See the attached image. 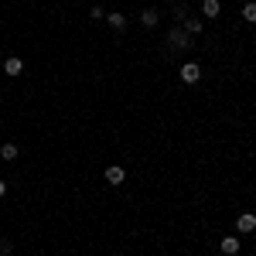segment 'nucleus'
<instances>
[{
	"instance_id": "nucleus-9",
	"label": "nucleus",
	"mask_w": 256,
	"mask_h": 256,
	"mask_svg": "<svg viewBox=\"0 0 256 256\" xmlns=\"http://www.w3.org/2000/svg\"><path fill=\"white\" fill-rule=\"evenodd\" d=\"M0 160H18V144H4L0 147Z\"/></svg>"
},
{
	"instance_id": "nucleus-1",
	"label": "nucleus",
	"mask_w": 256,
	"mask_h": 256,
	"mask_svg": "<svg viewBox=\"0 0 256 256\" xmlns=\"http://www.w3.org/2000/svg\"><path fill=\"white\" fill-rule=\"evenodd\" d=\"M168 48H171V52H184V48H192V34H188L184 28H171V31H168Z\"/></svg>"
},
{
	"instance_id": "nucleus-8",
	"label": "nucleus",
	"mask_w": 256,
	"mask_h": 256,
	"mask_svg": "<svg viewBox=\"0 0 256 256\" xmlns=\"http://www.w3.org/2000/svg\"><path fill=\"white\" fill-rule=\"evenodd\" d=\"M106 20H110V28H113V31H123V28H126V18L116 14V10H113V14H106Z\"/></svg>"
},
{
	"instance_id": "nucleus-11",
	"label": "nucleus",
	"mask_w": 256,
	"mask_h": 256,
	"mask_svg": "<svg viewBox=\"0 0 256 256\" xmlns=\"http://www.w3.org/2000/svg\"><path fill=\"white\" fill-rule=\"evenodd\" d=\"M181 28H184L188 34H202V28H205V24H202V20H195V18H188L184 24H181Z\"/></svg>"
},
{
	"instance_id": "nucleus-5",
	"label": "nucleus",
	"mask_w": 256,
	"mask_h": 256,
	"mask_svg": "<svg viewBox=\"0 0 256 256\" xmlns=\"http://www.w3.org/2000/svg\"><path fill=\"white\" fill-rule=\"evenodd\" d=\"M123 178H126V171H123L120 164H110V168H106V181H110V184H123Z\"/></svg>"
},
{
	"instance_id": "nucleus-2",
	"label": "nucleus",
	"mask_w": 256,
	"mask_h": 256,
	"mask_svg": "<svg viewBox=\"0 0 256 256\" xmlns=\"http://www.w3.org/2000/svg\"><path fill=\"white\" fill-rule=\"evenodd\" d=\"M178 76H181V82H184V86H195V82L202 79V68H198L195 62H184V65H181V72H178Z\"/></svg>"
},
{
	"instance_id": "nucleus-7",
	"label": "nucleus",
	"mask_w": 256,
	"mask_h": 256,
	"mask_svg": "<svg viewBox=\"0 0 256 256\" xmlns=\"http://www.w3.org/2000/svg\"><path fill=\"white\" fill-rule=\"evenodd\" d=\"M218 10H222L218 0H202V14H205V18H218Z\"/></svg>"
},
{
	"instance_id": "nucleus-15",
	"label": "nucleus",
	"mask_w": 256,
	"mask_h": 256,
	"mask_svg": "<svg viewBox=\"0 0 256 256\" xmlns=\"http://www.w3.org/2000/svg\"><path fill=\"white\" fill-rule=\"evenodd\" d=\"M7 195V181H4V178H0V198Z\"/></svg>"
},
{
	"instance_id": "nucleus-6",
	"label": "nucleus",
	"mask_w": 256,
	"mask_h": 256,
	"mask_svg": "<svg viewBox=\"0 0 256 256\" xmlns=\"http://www.w3.org/2000/svg\"><path fill=\"white\" fill-rule=\"evenodd\" d=\"M140 24H144V28H158V24H160V14L154 10V7H147V10L140 14Z\"/></svg>"
},
{
	"instance_id": "nucleus-12",
	"label": "nucleus",
	"mask_w": 256,
	"mask_h": 256,
	"mask_svg": "<svg viewBox=\"0 0 256 256\" xmlns=\"http://www.w3.org/2000/svg\"><path fill=\"white\" fill-rule=\"evenodd\" d=\"M242 20H250V24L256 20V4H242Z\"/></svg>"
},
{
	"instance_id": "nucleus-4",
	"label": "nucleus",
	"mask_w": 256,
	"mask_h": 256,
	"mask_svg": "<svg viewBox=\"0 0 256 256\" xmlns=\"http://www.w3.org/2000/svg\"><path fill=\"white\" fill-rule=\"evenodd\" d=\"M236 229H239V232H253V229H256V216H253V212H242V216L236 218Z\"/></svg>"
},
{
	"instance_id": "nucleus-10",
	"label": "nucleus",
	"mask_w": 256,
	"mask_h": 256,
	"mask_svg": "<svg viewBox=\"0 0 256 256\" xmlns=\"http://www.w3.org/2000/svg\"><path fill=\"white\" fill-rule=\"evenodd\" d=\"M20 68H24L20 58H7V62H4V72H7V76H20Z\"/></svg>"
},
{
	"instance_id": "nucleus-13",
	"label": "nucleus",
	"mask_w": 256,
	"mask_h": 256,
	"mask_svg": "<svg viewBox=\"0 0 256 256\" xmlns=\"http://www.w3.org/2000/svg\"><path fill=\"white\" fill-rule=\"evenodd\" d=\"M174 18L181 20V24L188 20V7H184V4H174Z\"/></svg>"
},
{
	"instance_id": "nucleus-3",
	"label": "nucleus",
	"mask_w": 256,
	"mask_h": 256,
	"mask_svg": "<svg viewBox=\"0 0 256 256\" xmlns=\"http://www.w3.org/2000/svg\"><path fill=\"white\" fill-rule=\"evenodd\" d=\"M218 250L226 256H236L239 253V236H226V239H218Z\"/></svg>"
},
{
	"instance_id": "nucleus-14",
	"label": "nucleus",
	"mask_w": 256,
	"mask_h": 256,
	"mask_svg": "<svg viewBox=\"0 0 256 256\" xmlns=\"http://www.w3.org/2000/svg\"><path fill=\"white\" fill-rule=\"evenodd\" d=\"M14 253V242L10 239H0V256H10Z\"/></svg>"
}]
</instances>
